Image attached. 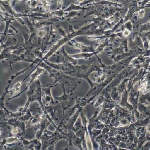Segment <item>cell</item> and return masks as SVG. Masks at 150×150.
<instances>
[{"label": "cell", "instance_id": "obj_1", "mask_svg": "<svg viewBox=\"0 0 150 150\" xmlns=\"http://www.w3.org/2000/svg\"><path fill=\"white\" fill-rule=\"evenodd\" d=\"M147 99L148 100L150 101V97H148L147 98Z\"/></svg>", "mask_w": 150, "mask_h": 150}]
</instances>
